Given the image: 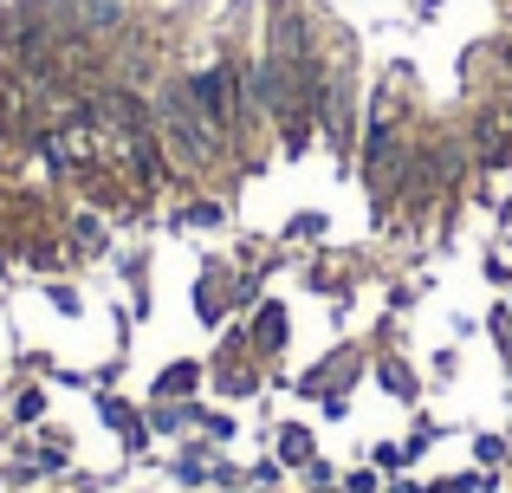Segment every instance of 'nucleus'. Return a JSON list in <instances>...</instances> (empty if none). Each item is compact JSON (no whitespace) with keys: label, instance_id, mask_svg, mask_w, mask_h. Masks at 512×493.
<instances>
[{"label":"nucleus","instance_id":"nucleus-15","mask_svg":"<svg viewBox=\"0 0 512 493\" xmlns=\"http://www.w3.org/2000/svg\"><path fill=\"white\" fill-rule=\"evenodd\" d=\"M441 442V422L435 416H428V409H409V435H402V468H422V461H428V448H435Z\"/></svg>","mask_w":512,"mask_h":493},{"label":"nucleus","instance_id":"nucleus-17","mask_svg":"<svg viewBox=\"0 0 512 493\" xmlns=\"http://www.w3.org/2000/svg\"><path fill=\"white\" fill-rule=\"evenodd\" d=\"M474 468H512V435L506 429H480L474 435Z\"/></svg>","mask_w":512,"mask_h":493},{"label":"nucleus","instance_id":"nucleus-5","mask_svg":"<svg viewBox=\"0 0 512 493\" xmlns=\"http://www.w3.org/2000/svg\"><path fill=\"white\" fill-rule=\"evenodd\" d=\"M240 325H247V351L260 357L266 370L286 357V344H292V305L279 299V292H266L253 312H240Z\"/></svg>","mask_w":512,"mask_h":493},{"label":"nucleus","instance_id":"nucleus-23","mask_svg":"<svg viewBox=\"0 0 512 493\" xmlns=\"http://www.w3.org/2000/svg\"><path fill=\"white\" fill-rule=\"evenodd\" d=\"M383 481H389V474L383 468H370V461H357V468H344V493H383Z\"/></svg>","mask_w":512,"mask_h":493},{"label":"nucleus","instance_id":"nucleus-1","mask_svg":"<svg viewBox=\"0 0 512 493\" xmlns=\"http://www.w3.org/2000/svg\"><path fill=\"white\" fill-rule=\"evenodd\" d=\"M357 137H363V72H357V33H344L338 59L325 72V91H318V143L331 150L338 169H350Z\"/></svg>","mask_w":512,"mask_h":493},{"label":"nucleus","instance_id":"nucleus-8","mask_svg":"<svg viewBox=\"0 0 512 493\" xmlns=\"http://www.w3.org/2000/svg\"><path fill=\"white\" fill-rule=\"evenodd\" d=\"M201 390H208V357H169L150 377L143 403H188V396H201Z\"/></svg>","mask_w":512,"mask_h":493},{"label":"nucleus","instance_id":"nucleus-31","mask_svg":"<svg viewBox=\"0 0 512 493\" xmlns=\"http://www.w3.org/2000/svg\"><path fill=\"white\" fill-rule=\"evenodd\" d=\"M506 299H512V292H506Z\"/></svg>","mask_w":512,"mask_h":493},{"label":"nucleus","instance_id":"nucleus-28","mask_svg":"<svg viewBox=\"0 0 512 493\" xmlns=\"http://www.w3.org/2000/svg\"><path fill=\"white\" fill-rule=\"evenodd\" d=\"M409 13H415V20L428 26V20H441V0H409Z\"/></svg>","mask_w":512,"mask_h":493},{"label":"nucleus","instance_id":"nucleus-4","mask_svg":"<svg viewBox=\"0 0 512 493\" xmlns=\"http://www.w3.org/2000/svg\"><path fill=\"white\" fill-rule=\"evenodd\" d=\"M234 279H240L234 253H201L195 286H188V305H195L201 331H221L227 318H234Z\"/></svg>","mask_w":512,"mask_h":493},{"label":"nucleus","instance_id":"nucleus-21","mask_svg":"<svg viewBox=\"0 0 512 493\" xmlns=\"http://www.w3.org/2000/svg\"><path fill=\"white\" fill-rule=\"evenodd\" d=\"M363 461H370V468H383V474H402V435H376Z\"/></svg>","mask_w":512,"mask_h":493},{"label":"nucleus","instance_id":"nucleus-24","mask_svg":"<svg viewBox=\"0 0 512 493\" xmlns=\"http://www.w3.org/2000/svg\"><path fill=\"white\" fill-rule=\"evenodd\" d=\"M454 377H461V344H441L428 357V383H454Z\"/></svg>","mask_w":512,"mask_h":493},{"label":"nucleus","instance_id":"nucleus-11","mask_svg":"<svg viewBox=\"0 0 512 493\" xmlns=\"http://www.w3.org/2000/svg\"><path fill=\"white\" fill-rule=\"evenodd\" d=\"M266 442H273V461L286 474H299L305 461L318 455V429H312V422H273V429H266Z\"/></svg>","mask_w":512,"mask_h":493},{"label":"nucleus","instance_id":"nucleus-14","mask_svg":"<svg viewBox=\"0 0 512 493\" xmlns=\"http://www.w3.org/2000/svg\"><path fill=\"white\" fill-rule=\"evenodd\" d=\"M480 331H487L493 351H500V377H506V403H512V299L506 292H493V305L480 312Z\"/></svg>","mask_w":512,"mask_h":493},{"label":"nucleus","instance_id":"nucleus-29","mask_svg":"<svg viewBox=\"0 0 512 493\" xmlns=\"http://www.w3.org/2000/svg\"><path fill=\"white\" fill-rule=\"evenodd\" d=\"M7 442H13V435H0V461H7Z\"/></svg>","mask_w":512,"mask_h":493},{"label":"nucleus","instance_id":"nucleus-10","mask_svg":"<svg viewBox=\"0 0 512 493\" xmlns=\"http://www.w3.org/2000/svg\"><path fill=\"white\" fill-rule=\"evenodd\" d=\"M59 234H65V253H78V260H104L111 253V221L98 208H72Z\"/></svg>","mask_w":512,"mask_h":493},{"label":"nucleus","instance_id":"nucleus-32","mask_svg":"<svg viewBox=\"0 0 512 493\" xmlns=\"http://www.w3.org/2000/svg\"><path fill=\"white\" fill-rule=\"evenodd\" d=\"M0 396H7V390H0Z\"/></svg>","mask_w":512,"mask_h":493},{"label":"nucleus","instance_id":"nucleus-3","mask_svg":"<svg viewBox=\"0 0 512 493\" xmlns=\"http://www.w3.org/2000/svg\"><path fill=\"white\" fill-rule=\"evenodd\" d=\"M370 377H376V390H383L389 403L422 409L428 383H422V370H415L409 357L396 351V318H383V325H376V338H370Z\"/></svg>","mask_w":512,"mask_h":493},{"label":"nucleus","instance_id":"nucleus-30","mask_svg":"<svg viewBox=\"0 0 512 493\" xmlns=\"http://www.w3.org/2000/svg\"><path fill=\"white\" fill-rule=\"evenodd\" d=\"M0 20H7V7H0Z\"/></svg>","mask_w":512,"mask_h":493},{"label":"nucleus","instance_id":"nucleus-7","mask_svg":"<svg viewBox=\"0 0 512 493\" xmlns=\"http://www.w3.org/2000/svg\"><path fill=\"white\" fill-rule=\"evenodd\" d=\"M214 468H221V442H208V435H182V448L169 455V481L182 493L214 487Z\"/></svg>","mask_w":512,"mask_h":493},{"label":"nucleus","instance_id":"nucleus-22","mask_svg":"<svg viewBox=\"0 0 512 493\" xmlns=\"http://www.w3.org/2000/svg\"><path fill=\"white\" fill-rule=\"evenodd\" d=\"M480 273H487L493 292H512V260H506V247H487V253H480Z\"/></svg>","mask_w":512,"mask_h":493},{"label":"nucleus","instance_id":"nucleus-25","mask_svg":"<svg viewBox=\"0 0 512 493\" xmlns=\"http://www.w3.org/2000/svg\"><path fill=\"white\" fill-rule=\"evenodd\" d=\"M292 481H299V487H338V481H344V474H338V468H331V461H325V455H312V461H305V468H299V474H292Z\"/></svg>","mask_w":512,"mask_h":493},{"label":"nucleus","instance_id":"nucleus-9","mask_svg":"<svg viewBox=\"0 0 512 493\" xmlns=\"http://www.w3.org/2000/svg\"><path fill=\"white\" fill-rule=\"evenodd\" d=\"M169 228L175 234H221L227 228V195H208V189H182V202L169 208Z\"/></svg>","mask_w":512,"mask_h":493},{"label":"nucleus","instance_id":"nucleus-19","mask_svg":"<svg viewBox=\"0 0 512 493\" xmlns=\"http://www.w3.org/2000/svg\"><path fill=\"white\" fill-rule=\"evenodd\" d=\"M195 435H208V442H234V435H240V416H234V409H208V403H201V429Z\"/></svg>","mask_w":512,"mask_h":493},{"label":"nucleus","instance_id":"nucleus-2","mask_svg":"<svg viewBox=\"0 0 512 493\" xmlns=\"http://www.w3.org/2000/svg\"><path fill=\"white\" fill-rule=\"evenodd\" d=\"M208 390L221 403H253L260 390H273V370L247 351V325H234V318L221 325V344L208 351Z\"/></svg>","mask_w":512,"mask_h":493},{"label":"nucleus","instance_id":"nucleus-20","mask_svg":"<svg viewBox=\"0 0 512 493\" xmlns=\"http://www.w3.org/2000/svg\"><path fill=\"white\" fill-rule=\"evenodd\" d=\"M286 481H292V474L279 468L273 455H260V461H253V468H247V487H260V493H286Z\"/></svg>","mask_w":512,"mask_h":493},{"label":"nucleus","instance_id":"nucleus-6","mask_svg":"<svg viewBox=\"0 0 512 493\" xmlns=\"http://www.w3.org/2000/svg\"><path fill=\"white\" fill-rule=\"evenodd\" d=\"M91 396H98V422L117 435V442H124V455L130 461L150 455L156 435H150V422H143V403H130V396H117V390H91Z\"/></svg>","mask_w":512,"mask_h":493},{"label":"nucleus","instance_id":"nucleus-18","mask_svg":"<svg viewBox=\"0 0 512 493\" xmlns=\"http://www.w3.org/2000/svg\"><path fill=\"white\" fill-rule=\"evenodd\" d=\"M39 292H46V305H52V312H65V318H85V292H78L72 279H46Z\"/></svg>","mask_w":512,"mask_h":493},{"label":"nucleus","instance_id":"nucleus-16","mask_svg":"<svg viewBox=\"0 0 512 493\" xmlns=\"http://www.w3.org/2000/svg\"><path fill=\"white\" fill-rule=\"evenodd\" d=\"M7 409H13V429H39V422H46V409H52L46 383H13Z\"/></svg>","mask_w":512,"mask_h":493},{"label":"nucleus","instance_id":"nucleus-12","mask_svg":"<svg viewBox=\"0 0 512 493\" xmlns=\"http://www.w3.org/2000/svg\"><path fill=\"white\" fill-rule=\"evenodd\" d=\"M143 422H150L156 442H182V435L201 429V396H188V403H143Z\"/></svg>","mask_w":512,"mask_h":493},{"label":"nucleus","instance_id":"nucleus-26","mask_svg":"<svg viewBox=\"0 0 512 493\" xmlns=\"http://www.w3.org/2000/svg\"><path fill=\"white\" fill-rule=\"evenodd\" d=\"M350 396H357V390H325V396H318V416H325V422H344L350 416Z\"/></svg>","mask_w":512,"mask_h":493},{"label":"nucleus","instance_id":"nucleus-13","mask_svg":"<svg viewBox=\"0 0 512 493\" xmlns=\"http://www.w3.org/2000/svg\"><path fill=\"white\" fill-rule=\"evenodd\" d=\"M325 241H331V208H292L286 228H279V247H292V253H312Z\"/></svg>","mask_w":512,"mask_h":493},{"label":"nucleus","instance_id":"nucleus-27","mask_svg":"<svg viewBox=\"0 0 512 493\" xmlns=\"http://www.w3.org/2000/svg\"><path fill=\"white\" fill-rule=\"evenodd\" d=\"M383 305H389V318H396V312H409V305H415V286H402V279H396V286L383 292Z\"/></svg>","mask_w":512,"mask_h":493}]
</instances>
